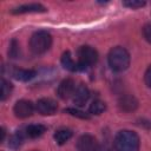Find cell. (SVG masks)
<instances>
[{"instance_id": "obj_14", "label": "cell", "mask_w": 151, "mask_h": 151, "mask_svg": "<svg viewBox=\"0 0 151 151\" xmlns=\"http://www.w3.org/2000/svg\"><path fill=\"white\" fill-rule=\"evenodd\" d=\"M61 65L64 66L65 70L70 71V72H74V71H78L79 67H78V63H76L71 55V52L70 51H65L61 55Z\"/></svg>"}, {"instance_id": "obj_7", "label": "cell", "mask_w": 151, "mask_h": 151, "mask_svg": "<svg viewBox=\"0 0 151 151\" xmlns=\"http://www.w3.org/2000/svg\"><path fill=\"white\" fill-rule=\"evenodd\" d=\"M78 151H98V140L92 134H81L77 140Z\"/></svg>"}, {"instance_id": "obj_25", "label": "cell", "mask_w": 151, "mask_h": 151, "mask_svg": "<svg viewBox=\"0 0 151 151\" xmlns=\"http://www.w3.org/2000/svg\"><path fill=\"white\" fill-rule=\"evenodd\" d=\"M98 151H110V149L106 146V145H103L101 147H99V150Z\"/></svg>"}, {"instance_id": "obj_21", "label": "cell", "mask_w": 151, "mask_h": 151, "mask_svg": "<svg viewBox=\"0 0 151 151\" xmlns=\"http://www.w3.org/2000/svg\"><path fill=\"white\" fill-rule=\"evenodd\" d=\"M123 5L130 9H137V8H142L146 5L145 1H139V0H127V1H124Z\"/></svg>"}, {"instance_id": "obj_24", "label": "cell", "mask_w": 151, "mask_h": 151, "mask_svg": "<svg viewBox=\"0 0 151 151\" xmlns=\"http://www.w3.org/2000/svg\"><path fill=\"white\" fill-rule=\"evenodd\" d=\"M0 132H1V137H0V142L2 143L4 142V139H5V136H6V131H5V127L2 126L1 129H0Z\"/></svg>"}, {"instance_id": "obj_5", "label": "cell", "mask_w": 151, "mask_h": 151, "mask_svg": "<svg viewBox=\"0 0 151 151\" xmlns=\"http://www.w3.org/2000/svg\"><path fill=\"white\" fill-rule=\"evenodd\" d=\"M34 109H35V105H33V103L31 100L21 99V100H18L14 104L13 112H14V116L17 118L25 119V118H28L33 114Z\"/></svg>"}, {"instance_id": "obj_16", "label": "cell", "mask_w": 151, "mask_h": 151, "mask_svg": "<svg viewBox=\"0 0 151 151\" xmlns=\"http://www.w3.org/2000/svg\"><path fill=\"white\" fill-rule=\"evenodd\" d=\"M106 110V104L105 101L100 100V99H96L91 103L90 107H88V112L90 114H96V116H99L101 113H104V111Z\"/></svg>"}, {"instance_id": "obj_2", "label": "cell", "mask_w": 151, "mask_h": 151, "mask_svg": "<svg viewBox=\"0 0 151 151\" xmlns=\"http://www.w3.org/2000/svg\"><path fill=\"white\" fill-rule=\"evenodd\" d=\"M107 61L111 70L114 72H123L130 65V54L126 48L122 46H114L107 54Z\"/></svg>"}, {"instance_id": "obj_3", "label": "cell", "mask_w": 151, "mask_h": 151, "mask_svg": "<svg viewBox=\"0 0 151 151\" xmlns=\"http://www.w3.org/2000/svg\"><path fill=\"white\" fill-rule=\"evenodd\" d=\"M52 45V35L47 31H37L29 38V50L34 55L46 53Z\"/></svg>"}, {"instance_id": "obj_11", "label": "cell", "mask_w": 151, "mask_h": 151, "mask_svg": "<svg viewBox=\"0 0 151 151\" xmlns=\"http://www.w3.org/2000/svg\"><path fill=\"white\" fill-rule=\"evenodd\" d=\"M88 98H90V90H88V87L84 83H80L79 85H77L76 91H74V93L72 96V100L76 104V106L85 105V103L88 100Z\"/></svg>"}, {"instance_id": "obj_19", "label": "cell", "mask_w": 151, "mask_h": 151, "mask_svg": "<svg viewBox=\"0 0 151 151\" xmlns=\"http://www.w3.org/2000/svg\"><path fill=\"white\" fill-rule=\"evenodd\" d=\"M64 112H65V113H68V114H71V116H73V117L80 118V119H90V118H91V116H90L88 113H86V112H84V111H80V110H78V109H74V107H67V109L64 110Z\"/></svg>"}, {"instance_id": "obj_18", "label": "cell", "mask_w": 151, "mask_h": 151, "mask_svg": "<svg viewBox=\"0 0 151 151\" xmlns=\"http://www.w3.org/2000/svg\"><path fill=\"white\" fill-rule=\"evenodd\" d=\"M22 143H24V136L21 132H15L8 139V146L11 149H14V150L19 149L22 145Z\"/></svg>"}, {"instance_id": "obj_10", "label": "cell", "mask_w": 151, "mask_h": 151, "mask_svg": "<svg viewBox=\"0 0 151 151\" xmlns=\"http://www.w3.org/2000/svg\"><path fill=\"white\" fill-rule=\"evenodd\" d=\"M118 107L123 112H127V113L133 112L138 107V100L133 94H130V93L123 94L118 99Z\"/></svg>"}, {"instance_id": "obj_12", "label": "cell", "mask_w": 151, "mask_h": 151, "mask_svg": "<svg viewBox=\"0 0 151 151\" xmlns=\"http://www.w3.org/2000/svg\"><path fill=\"white\" fill-rule=\"evenodd\" d=\"M11 76L19 80V81H28L33 79L37 76V71L34 70H27V68H18V67H11L9 71Z\"/></svg>"}, {"instance_id": "obj_4", "label": "cell", "mask_w": 151, "mask_h": 151, "mask_svg": "<svg viewBox=\"0 0 151 151\" xmlns=\"http://www.w3.org/2000/svg\"><path fill=\"white\" fill-rule=\"evenodd\" d=\"M98 61V52L90 45H83L78 50V67L85 70L96 65Z\"/></svg>"}, {"instance_id": "obj_13", "label": "cell", "mask_w": 151, "mask_h": 151, "mask_svg": "<svg viewBox=\"0 0 151 151\" xmlns=\"http://www.w3.org/2000/svg\"><path fill=\"white\" fill-rule=\"evenodd\" d=\"M46 132V126L42 124H31L25 129V134L28 138H38Z\"/></svg>"}, {"instance_id": "obj_23", "label": "cell", "mask_w": 151, "mask_h": 151, "mask_svg": "<svg viewBox=\"0 0 151 151\" xmlns=\"http://www.w3.org/2000/svg\"><path fill=\"white\" fill-rule=\"evenodd\" d=\"M144 81L147 87H151V65L146 68L145 74H144Z\"/></svg>"}, {"instance_id": "obj_9", "label": "cell", "mask_w": 151, "mask_h": 151, "mask_svg": "<svg viewBox=\"0 0 151 151\" xmlns=\"http://www.w3.org/2000/svg\"><path fill=\"white\" fill-rule=\"evenodd\" d=\"M47 11V8L41 5V4H25V5H20L17 6L14 8L11 9L12 14H26V13H45Z\"/></svg>"}, {"instance_id": "obj_22", "label": "cell", "mask_w": 151, "mask_h": 151, "mask_svg": "<svg viewBox=\"0 0 151 151\" xmlns=\"http://www.w3.org/2000/svg\"><path fill=\"white\" fill-rule=\"evenodd\" d=\"M142 31H143V37H144V39H145L149 44H151V24L145 25Z\"/></svg>"}, {"instance_id": "obj_1", "label": "cell", "mask_w": 151, "mask_h": 151, "mask_svg": "<svg viewBox=\"0 0 151 151\" xmlns=\"http://www.w3.org/2000/svg\"><path fill=\"white\" fill-rule=\"evenodd\" d=\"M139 144L138 134L131 130L118 131L113 139L114 151H138Z\"/></svg>"}, {"instance_id": "obj_17", "label": "cell", "mask_w": 151, "mask_h": 151, "mask_svg": "<svg viewBox=\"0 0 151 151\" xmlns=\"http://www.w3.org/2000/svg\"><path fill=\"white\" fill-rule=\"evenodd\" d=\"M12 91H13V85L6 80L5 78L1 79V92H0V99L1 101H5L6 99H8L12 94Z\"/></svg>"}, {"instance_id": "obj_8", "label": "cell", "mask_w": 151, "mask_h": 151, "mask_svg": "<svg viewBox=\"0 0 151 151\" xmlns=\"http://www.w3.org/2000/svg\"><path fill=\"white\" fill-rule=\"evenodd\" d=\"M76 83L72 78H66L64 80L60 81V84L58 85V88H57V94L60 99L63 100H66L68 99L70 97L73 96L74 91H76Z\"/></svg>"}, {"instance_id": "obj_20", "label": "cell", "mask_w": 151, "mask_h": 151, "mask_svg": "<svg viewBox=\"0 0 151 151\" xmlns=\"http://www.w3.org/2000/svg\"><path fill=\"white\" fill-rule=\"evenodd\" d=\"M19 55H20V46H19V42L15 39H13L11 41V44H9L8 57L15 59V58H19Z\"/></svg>"}, {"instance_id": "obj_15", "label": "cell", "mask_w": 151, "mask_h": 151, "mask_svg": "<svg viewBox=\"0 0 151 151\" xmlns=\"http://www.w3.org/2000/svg\"><path fill=\"white\" fill-rule=\"evenodd\" d=\"M72 136H73V132H72L70 129L63 127V129H59V130H57V131L54 132L53 138H54V140H55V143H57L58 145H64L67 140L71 139Z\"/></svg>"}, {"instance_id": "obj_6", "label": "cell", "mask_w": 151, "mask_h": 151, "mask_svg": "<svg viewBox=\"0 0 151 151\" xmlns=\"http://www.w3.org/2000/svg\"><path fill=\"white\" fill-rule=\"evenodd\" d=\"M35 110L42 116H52L58 110V104L51 98H41L35 103Z\"/></svg>"}]
</instances>
